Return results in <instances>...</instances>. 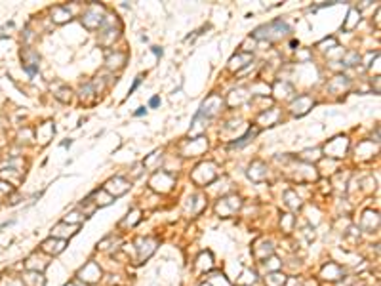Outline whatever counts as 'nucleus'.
<instances>
[{
	"mask_svg": "<svg viewBox=\"0 0 381 286\" xmlns=\"http://www.w3.org/2000/svg\"><path fill=\"white\" fill-rule=\"evenodd\" d=\"M42 250H46L50 254H59L65 250V240H55V238H50L46 242H42Z\"/></svg>",
	"mask_w": 381,
	"mask_h": 286,
	"instance_id": "obj_1",
	"label": "nucleus"
},
{
	"mask_svg": "<svg viewBox=\"0 0 381 286\" xmlns=\"http://www.w3.org/2000/svg\"><path fill=\"white\" fill-rule=\"evenodd\" d=\"M151 105L157 107V105H159V98H153V100H151Z\"/></svg>",
	"mask_w": 381,
	"mask_h": 286,
	"instance_id": "obj_4",
	"label": "nucleus"
},
{
	"mask_svg": "<svg viewBox=\"0 0 381 286\" xmlns=\"http://www.w3.org/2000/svg\"><path fill=\"white\" fill-rule=\"evenodd\" d=\"M256 134H258L256 130H254V132L250 130V132H248L246 136H244V137H240V141H234V143H233V145H231V147H242L244 143H248V141H250V137H254V136H256Z\"/></svg>",
	"mask_w": 381,
	"mask_h": 286,
	"instance_id": "obj_2",
	"label": "nucleus"
},
{
	"mask_svg": "<svg viewBox=\"0 0 381 286\" xmlns=\"http://www.w3.org/2000/svg\"><path fill=\"white\" fill-rule=\"evenodd\" d=\"M2 286H23V283L19 279H4L2 281Z\"/></svg>",
	"mask_w": 381,
	"mask_h": 286,
	"instance_id": "obj_3",
	"label": "nucleus"
}]
</instances>
